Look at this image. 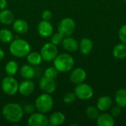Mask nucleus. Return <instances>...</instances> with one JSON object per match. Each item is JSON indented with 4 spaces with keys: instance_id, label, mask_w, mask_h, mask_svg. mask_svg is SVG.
Masks as SVG:
<instances>
[{
    "instance_id": "nucleus-1",
    "label": "nucleus",
    "mask_w": 126,
    "mask_h": 126,
    "mask_svg": "<svg viewBox=\"0 0 126 126\" xmlns=\"http://www.w3.org/2000/svg\"><path fill=\"white\" fill-rule=\"evenodd\" d=\"M3 117L10 123H19L24 117L23 107L17 103H7L1 110Z\"/></svg>"
},
{
    "instance_id": "nucleus-2",
    "label": "nucleus",
    "mask_w": 126,
    "mask_h": 126,
    "mask_svg": "<svg viewBox=\"0 0 126 126\" xmlns=\"http://www.w3.org/2000/svg\"><path fill=\"white\" fill-rule=\"evenodd\" d=\"M9 51L13 56L21 58L27 57L31 51V47L28 41L18 37L10 43Z\"/></svg>"
},
{
    "instance_id": "nucleus-3",
    "label": "nucleus",
    "mask_w": 126,
    "mask_h": 126,
    "mask_svg": "<svg viewBox=\"0 0 126 126\" xmlns=\"http://www.w3.org/2000/svg\"><path fill=\"white\" fill-rule=\"evenodd\" d=\"M53 65L58 72L66 73L71 71L74 67L75 59L68 53H61L54 59Z\"/></svg>"
},
{
    "instance_id": "nucleus-4",
    "label": "nucleus",
    "mask_w": 126,
    "mask_h": 126,
    "mask_svg": "<svg viewBox=\"0 0 126 126\" xmlns=\"http://www.w3.org/2000/svg\"><path fill=\"white\" fill-rule=\"evenodd\" d=\"M34 105L35 109L38 112L47 114L52 109L54 106V100L50 94L43 92L37 97Z\"/></svg>"
},
{
    "instance_id": "nucleus-5",
    "label": "nucleus",
    "mask_w": 126,
    "mask_h": 126,
    "mask_svg": "<svg viewBox=\"0 0 126 126\" xmlns=\"http://www.w3.org/2000/svg\"><path fill=\"white\" fill-rule=\"evenodd\" d=\"M19 83L13 76L4 77L1 83V88L2 92L9 96L15 95L18 92Z\"/></svg>"
},
{
    "instance_id": "nucleus-6",
    "label": "nucleus",
    "mask_w": 126,
    "mask_h": 126,
    "mask_svg": "<svg viewBox=\"0 0 126 126\" xmlns=\"http://www.w3.org/2000/svg\"><path fill=\"white\" fill-rule=\"evenodd\" d=\"M76 28L75 21L69 17L61 19L58 26V32L63 37L70 36L73 34Z\"/></svg>"
},
{
    "instance_id": "nucleus-7",
    "label": "nucleus",
    "mask_w": 126,
    "mask_h": 126,
    "mask_svg": "<svg viewBox=\"0 0 126 126\" xmlns=\"http://www.w3.org/2000/svg\"><path fill=\"white\" fill-rule=\"evenodd\" d=\"M58 48L57 46L53 44L51 42H47L44 44L41 48L40 54L42 57L43 61L47 62L53 61L56 58L58 54Z\"/></svg>"
},
{
    "instance_id": "nucleus-8",
    "label": "nucleus",
    "mask_w": 126,
    "mask_h": 126,
    "mask_svg": "<svg viewBox=\"0 0 126 126\" xmlns=\"http://www.w3.org/2000/svg\"><path fill=\"white\" fill-rule=\"evenodd\" d=\"M74 93L75 94L77 98L82 100H89L94 95V91L92 87L90 85L84 83L77 84L75 87Z\"/></svg>"
},
{
    "instance_id": "nucleus-9",
    "label": "nucleus",
    "mask_w": 126,
    "mask_h": 126,
    "mask_svg": "<svg viewBox=\"0 0 126 126\" xmlns=\"http://www.w3.org/2000/svg\"><path fill=\"white\" fill-rule=\"evenodd\" d=\"M29 126H47L49 125V118L45 114L41 112H34L30 114L27 120Z\"/></svg>"
},
{
    "instance_id": "nucleus-10",
    "label": "nucleus",
    "mask_w": 126,
    "mask_h": 126,
    "mask_svg": "<svg viewBox=\"0 0 126 126\" xmlns=\"http://www.w3.org/2000/svg\"><path fill=\"white\" fill-rule=\"evenodd\" d=\"M39 88L44 93L52 94L57 88V83L55 79L43 76L39 80Z\"/></svg>"
},
{
    "instance_id": "nucleus-11",
    "label": "nucleus",
    "mask_w": 126,
    "mask_h": 126,
    "mask_svg": "<svg viewBox=\"0 0 126 126\" xmlns=\"http://www.w3.org/2000/svg\"><path fill=\"white\" fill-rule=\"evenodd\" d=\"M37 30L41 37L48 38L51 37V35L53 34L54 28L49 21L41 20L37 26Z\"/></svg>"
},
{
    "instance_id": "nucleus-12",
    "label": "nucleus",
    "mask_w": 126,
    "mask_h": 126,
    "mask_svg": "<svg viewBox=\"0 0 126 126\" xmlns=\"http://www.w3.org/2000/svg\"><path fill=\"white\" fill-rule=\"evenodd\" d=\"M35 89V85L32 80L24 79L23 81L21 82V83H19L18 92L22 96L27 97L33 93Z\"/></svg>"
},
{
    "instance_id": "nucleus-13",
    "label": "nucleus",
    "mask_w": 126,
    "mask_h": 126,
    "mask_svg": "<svg viewBox=\"0 0 126 126\" xmlns=\"http://www.w3.org/2000/svg\"><path fill=\"white\" fill-rule=\"evenodd\" d=\"M87 77L86 72L80 67H78L74 69L69 75V80L72 83L75 84H79L83 83Z\"/></svg>"
},
{
    "instance_id": "nucleus-14",
    "label": "nucleus",
    "mask_w": 126,
    "mask_h": 126,
    "mask_svg": "<svg viewBox=\"0 0 126 126\" xmlns=\"http://www.w3.org/2000/svg\"><path fill=\"white\" fill-rule=\"evenodd\" d=\"M61 44L64 49L69 52H75L79 49L78 41L75 38L71 37V35L64 37Z\"/></svg>"
},
{
    "instance_id": "nucleus-15",
    "label": "nucleus",
    "mask_w": 126,
    "mask_h": 126,
    "mask_svg": "<svg viewBox=\"0 0 126 126\" xmlns=\"http://www.w3.org/2000/svg\"><path fill=\"white\" fill-rule=\"evenodd\" d=\"M112 106V100L108 95L101 96L97 101V108L99 111L106 112L109 111Z\"/></svg>"
},
{
    "instance_id": "nucleus-16",
    "label": "nucleus",
    "mask_w": 126,
    "mask_h": 126,
    "mask_svg": "<svg viewBox=\"0 0 126 126\" xmlns=\"http://www.w3.org/2000/svg\"><path fill=\"white\" fill-rule=\"evenodd\" d=\"M13 28L18 34H25L29 30V24L24 19L17 18L13 22Z\"/></svg>"
},
{
    "instance_id": "nucleus-17",
    "label": "nucleus",
    "mask_w": 126,
    "mask_h": 126,
    "mask_svg": "<svg viewBox=\"0 0 126 126\" xmlns=\"http://www.w3.org/2000/svg\"><path fill=\"white\" fill-rule=\"evenodd\" d=\"M96 120L99 126H113L115 123L114 117L111 114L105 112L100 114Z\"/></svg>"
},
{
    "instance_id": "nucleus-18",
    "label": "nucleus",
    "mask_w": 126,
    "mask_h": 126,
    "mask_svg": "<svg viewBox=\"0 0 126 126\" xmlns=\"http://www.w3.org/2000/svg\"><path fill=\"white\" fill-rule=\"evenodd\" d=\"M15 20V16L13 13L8 10L4 9L0 10V22L4 25H10L12 24Z\"/></svg>"
},
{
    "instance_id": "nucleus-19",
    "label": "nucleus",
    "mask_w": 126,
    "mask_h": 126,
    "mask_svg": "<svg viewBox=\"0 0 126 126\" xmlns=\"http://www.w3.org/2000/svg\"><path fill=\"white\" fill-rule=\"evenodd\" d=\"M20 75L24 79L31 80L35 75V70L33 68V66L30 64H24L19 69Z\"/></svg>"
},
{
    "instance_id": "nucleus-20",
    "label": "nucleus",
    "mask_w": 126,
    "mask_h": 126,
    "mask_svg": "<svg viewBox=\"0 0 126 126\" xmlns=\"http://www.w3.org/2000/svg\"><path fill=\"white\" fill-rule=\"evenodd\" d=\"M66 117L63 113L61 111H55L52 113L49 117V125L52 126H58L65 122Z\"/></svg>"
},
{
    "instance_id": "nucleus-21",
    "label": "nucleus",
    "mask_w": 126,
    "mask_h": 126,
    "mask_svg": "<svg viewBox=\"0 0 126 126\" xmlns=\"http://www.w3.org/2000/svg\"><path fill=\"white\" fill-rule=\"evenodd\" d=\"M93 48V43L91 39L88 38H83L79 43V49L83 55L89 54Z\"/></svg>"
},
{
    "instance_id": "nucleus-22",
    "label": "nucleus",
    "mask_w": 126,
    "mask_h": 126,
    "mask_svg": "<svg viewBox=\"0 0 126 126\" xmlns=\"http://www.w3.org/2000/svg\"><path fill=\"white\" fill-rule=\"evenodd\" d=\"M113 56L117 59H124L126 58V44L120 43L114 46L112 50Z\"/></svg>"
},
{
    "instance_id": "nucleus-23",
    "label": "nucleus",
    "mask_w": 126,
    "mask_h": 126,
    "mask_svg": "<svg viewBox=\"0 0 126 126\" xmlns=\"http://www.w3.org/2000/svg\"><path fill=\"white\" fill-rule=\"evenodd\" d=\"M114 100L117 106L121 108L126 107V89H120L114 94Z\"/></svg>"
},
{
    "instance_id": "nucleus-24",
    "label": "nucleus",
    "mask_w": 126,
    "mask_h": 126,
    "mask_svg": "<svg viewBox=\"0 0 126 126\" xmlns=\"http://www.w3.org/2000/svg\"><path fill=\"white\" fill-rule=\"evenodd\" d=\"M26 58H27V63L32 66H38L43 61L41 54L37 52H31L30 51Z\"/></svg>"
},
{
    "instance_id": "nucleus-25",
    "label": "nucleus",
    "mask_w": 126,
    "mask_h": 126,
    "mask_svg": "<svg viewBox=\"0 0 126 126\" xmlns=\"http://www.w3.org/2000/svg\"><path fill=\"white\" fill-rule=\"evenodd\" d=\"M5 72L9 76H14L18 71V64L15 61H9L4 66Z\"/></svg>"
},
{
    "instance_id": "nucleus-26",
    "label": "nucleus",
    "mask_w": 126,
    "mask_h": 126,
    "mask_svg": "<svg viewBox=\"0 0 126 126\" xmlns=\"http://www.w3.org/2000/svg\"><path fill=\"white\" fill-rule=\"evenodd\" d=\"M14 39L13 32L6 28L0 30V41L4 44H10Z\"/></svg>"
},
{
    "instance_id": "nucleus-27",
    "label": "nucleus",
    "mask_w": 126,
    "mask_h": 126,
    "mask_svg": "<svg viewBox=\"0 0 126 126\" xmlns=\"http://www.w3.org/2000/svg\"><path fill=\"white\" fill-rule=\"evenodd\" d=\"M86 114L87 115V117L91 119V120H96L98 117V115L100 114L99 113V109L95 107V106H88L86 109Z\"/></svg>"
},
{
    "instance_id": "nucleus-28",
    "label": "nucleus",
    "mask_w": 126,
    "mask_h": 126,
    "mask_svg": "<svg viewBox=\"0 0 126 126\" xmlns=\"http://www.w3.org/2000/svg\"><path fill=\"white\" fill-rule=\"evenodd\" d=\"M58 75V71L55 68V66H50L45 69L44 72V76L49 78L55 79Z\"/></svg>"
},
{
    "instance_id": "nucleus-29",
    "label": "nucleus",
    "mask_w": 126,
    "mask_h": 126,
    "mask_svg": "<svg viewBox=\"0 0 126 126\" xmlns=\"http://www.w3.org/2000/svg\"><path fill=\"white\" fill-rule=\"evenodd\" d=\"M76 95L74 92H67L64 94L63 97V101L65 104H68V105H70V104H72L75 100H76Z\"/></svg>"
},
{
    "instance_id": "nucleus-30",
    "label": "nucleus",
    "mask_w": 126,
    "mask_h": 126,
    "mask_svg": "<svg viewBox=\"0 0 126 126\" xmlns=\"http://www.w3.org/2000/svg\"><path fill=\"white\" fill-rule=\"evenodd\" d=\"M63 36L60 33V32H56V33H54L51 35V41L50 42L52 43L53 44L56 45V46H58L59 44H62V41L63 40Z\"/></svg>"
},
{
    "instance_id": "nucleus-31",
    "label": "nucleus",
    "mask_w": 126,
    "mask_h": 126,
    "mask_svg": "<svg viewBox=\"0 0 126 126\" xmlns=\"http://www.w3.org/2000/svg\"><path fill=\"white\" fill-rule=\"evenodd\" d=\"M118 35L121 42L126 44V24L123 25L120 28L119 32H118Z\"/></svg>"
},
{
    "instance_id": "nucleus-32",
    "label": "nucleus",
    "mask_w": 126,
    "mask_h": 126,
    "mask_svg": "<svg viewBox=\"0 0 126 126\" xmlns=\"http://www.w3.org/2000/svg\"><path fill=\"white\" fill-rule=\"evenodd\" d=\"M23 110H24V113H25L26 114H32L35 112V105L32 104H27L23 107Z\"/></svg>"
},
{
    "instance_id": "nucleus-33",
    "label": "nucleus",
    "mask_w": 126,
    "mask_h": 126,
    "mask_svg": "<svg viewBox=\"0 0 126 126\" xmlns=\"http://www.w3.org/2000/svg\"><path fill=\"white\" fill-rule=\"evenodd\" d=\"M52 18V13L49 10H45L41 13V18L42 20L49 21Z\"/></svg>"
},
{
    "instance_id": "nucleus-34",
    "label": "nucleus",
    "mask_w": 126,
    "mask_h": 126,
    "mask_svg": "<svg viewBox=\"0 0 126 126\" xmlns=\"http://www.w3.org/2000/svg\"><path fill=\"white\" fill-rule=\"evenodd\" d=\"M122 108L119 106H114L111 108V114L114 117H118L120 114H121V111H122Z\"/></svg>"
},
{
    "instance_id": "nucleus-35",
    "label": "nucleus",
    "mask_w": 126,
    "mask_h": 126,
    "mask_svg": "<svg viewBox=\"0 0 126 126\" xmlns=\"http://www.w3.org/2000/svg\"><path fill=\"white\" fill-rule=\"evenodd\" d=\"M7 6V0H0V10H4Z\"/></svg>"
},
{
    "instance_id": "nucleus-36",
    "label": "nucleus",
    "mask_w": 126,
    "mask_h": 126,
    "mask_svg": "<svg viewBox=\"0 0 126 126\" xmlns=\"http://www.w3.org/2000/svg\"><path fill=\"white\" fill-rule=\"evenodd\" d=\"M4 55H5L4 51L1 48H0V61H1L4 58Z\"/></svg>"
},
{
    "instance_id": "nucleus-37",
    "label": "nucleus",
    "mask_w": 126,
    "mask_h": 126,
    "mask_svg": "<svg viewBox=\"0 0 126 126\" xmlns=\"http://www.w3.org/2000/svg\"><path fill=\"white\" fill-rule=\"evenodd\" d=\"M123 1H126V0H123Z\"/></svg>"
}]
</instances>
